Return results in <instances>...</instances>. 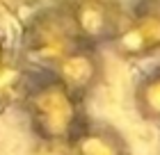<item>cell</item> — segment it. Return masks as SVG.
Returning a JSON list of instances; mask_svg holds the SVG:
<instances>
[{"mask_svg":"<svg viewBox=\"0 0 160 155\" xmlns=\"http://www.w3.org/2000/svg\"><path fill=\"white\" fill-rule=\"evenodd\" d=\"M18 105L34 142L71 144L89 119L85 114V100L71 94L50 73H39L30 80Z\"/></svg>","mask_w":160,"mask_h":155,"instance_id":"6da1fadb","label":"cell"},{"mask_svg":"<svg viewBox=\"0 0 160 155\" xmlns=\"http://www.w3.org/2000/svg\"><path fill=\"white\" fill-rule=\"evenodd\" d=\"M78 46L80 39L62 0L32 12L21 25L18 53L32 69H39L41 73H48Z\"/></svg>","mask_w":160,"mask_h":155,"instance_id":"7a4b0ae2","label":"cell"},{"mask_svg":"<svg viewBox=\"0 0 160 155\" xmlns=\"http://www.w3.org/2000/svg\"><path fill=\"white\" fill-rule=\"evenodd\" d=\"M123 62H147L160 57V0H147L128 12L119 34L108 46Z\"/></svg>","mask_w":160,"mask_h":155,"instance_id":"3957f363","label":"cell"},{"mask_svg":"<svg viewBox=\"0 0 160 155\" xmlns=\"http://www.w3.org/2000/svg\"><path fill=\"white\" fill-rule=\"evenodd\" d=\"M80 43L94 48L110 46L119 34L128 9L121 0H62Z\"/></svg>","mask_w":160,"mask_h":155,"instance_id":"277c9868","label":"cell"},{"mask_svg":"<svg viewBox=\"0 0 160 155\" xmlns=\"http://www.w3.org/2000/svg\"><path fill=\"white\" fill-rule=\"evenodd\" d=\"M48 73L57 82H62L71 94L87 100V96H92L103 82L105 75L103 53H101V48L80 43L69 55H64Z\"/></svg>","mask_w":160,"mask_h":155,"instance_id":"5b68a950","label":"cell"},{"mask_svg":"<svg viewBox=\"0 0 160 155\" xmlns=\"http://www.w3.org/2000/svg\"><path fill=\"white\" fill-rule=\"evenodd\" d=\"M73 155H133L128 139L108 121L87 119L71 142Z\"/></svg>","mask_w":160,"mask_h":155,"instance_id":"8992f818","label":"cell"},{"mask_svg":"<svg viewBox=\"0 0 160 155\" xmlns=\"http://www.w3.org/2000/svg\"><path fill=\"white\" fill-rule=\"evenodd\" d=\"M133 107L142 121L160 128V62L149 66L135 82Z\"/></svg>","mask_w":160,"mask_h":155,"instance_id":"52a82bcc","label":"cell"},{"mask_svg":"<svg viewBox=\"0 0 160 155\" xmlns=\"http://www.w3.org/2000/svg\"><path fill=\"white\" fill-rule=\"evenodd\" d=\"M28 155H73L71 144H53V142H34Z\"/></svg>","mask_w":160,"mask_h":155,"instance_id":"ba28073f","label":"cell"},{"mask_svg":"<svg viewBox=\"0 0 160 155\" xmlns=\"http://www.w3.org/2000/svg\"><path fill=\"white\" fill-rule=\"evenodd\" d=\"M12 2L16 5L18 9H30V14H32V12L41 9V7H48V5H53L55 0H12Z\"/></svg>","mask_w":160,"mask_h":155,"instance_id":"9c48e42d","label":"cell"},{"mask_svg":"<svg viewBox=\"0 0 160 155\" xmlns=\"http://www.w3.org/2000/svg\"><path fill=\"white\" fill-rule=\"evenodd\" d=\"M7 57H9V50H7V46H5V39H2V34H0V64H2Z\"/></svg>","mask_w":160,"mask_h":155,"instance_id":"30bf717a","label":"cell"}]
</instances>
